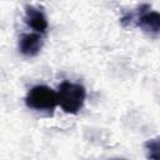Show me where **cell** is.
Returning <instances> with one entry per match:
<instances>
[{"mask_svg": "<svg viewBox=\"0 0 160 160\" xmlns=\"http://www.w3.org/2000/svg\"><path fill=\"white\" fill-rule=\"evenodd\" d=\"M25 22L38 32H45L49 26L45 14L34 6L25 8Z\"/></svg>", "mask_w": 160, "mask_h": 160, "instance_id": "obj_4", "label": "cell"}, {"mask_svg": "<svg viewBox=\"0 0 160 160\" xmlns=\"http://www.w3.org/2000/svg\"><path fill=\"white\" fill-rule=\"evenodd\" d=\"M58 104L68 114H78L82 108L86 90L81 84H75L70 81H62L59 85Z\"/></svg>", "mask_w": 160, "mask_h": 160, "instance_id": "obj_1", "label": "cell"}, {"mask_svg": "<svg viewBox=\"0 0 160 160\" xmlns=\"http://www.w3.org/2000/svg\"><path fill=\"white\" fill-rule=\"evenodd\" d=\"M25 104L29 109L51 114L58 105V94L46 85H36L28 91Z\"/></svg>", "mask_w": 160, "mask_h": 160, "instance_id": "obj_2", "label": "cell"}, {"mask_svg": "<svg viewBox=\"0 0 160 160\" xmlns=\"http://www.w3.org/2000/svg\"><path fill=\"white\" fill-rule=\"evenodd\" d=\"M42 46V39L39 34L26 32L19 39V50L25 56H35L40 52Z\"/></svg>", "mask_w": 160, "mask_h": 160, "instance_id": "obj_3", "label": "cell"}, {"mask_svg": "<svg viewBox=\"0 0 160 160\" xmlns=\"http://www.w3.org/2000/svg\"><path fill=\"white\" fill-rule=\"evenodd\" d=\"M144 148L146 150V154H148L149 159H152V160H159L160 159V141H159V138L148 140L144 144Z\"/></svg>", "mask_w": 160, "mask_h": 160, "instance_id": "obj_5", "label": "cell"}]
</instances>
